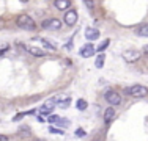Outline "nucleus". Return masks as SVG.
I'll use <instances>...</instances> for the list:
<instances>
[{
	"instance_id": "ddd939ff",
	"label": "nucleus",
	"mask_w": 148,
	"mask_h": 141,
	"mask_svg": "<svg viewBox=\"0 0 148 141\" xmlns=\"http://www.w3.org/2000/svg\"><path fill=\"white\" fill-rule=\"evenodd\" d=\"M136 35L142 38H148V24H142L136 28Z\"/></svg>"
},
{
	"instance_id": "1a4fd4ad",
	"label": "nucleus",
	"mask_w": 148,
	"mask_h": 141,
	"mask_svg": "<svg viewBox=\"0 0 148 141\" xmlns=\"http://www.w3.org/2000/svg\"><path fill=\"white\" fill-rule=\"evenodd\" d=\"M99 30L98 28H95V27H87L85 28V38L88 41H96L98 38H99Z\"/></svg>"
},
{
	"instance_id": "2eb2a0df",
	"label": "nucleus",
	"mask_w": 148,
	"mask_h": 141,
	"mask_svg": "<svg viewBox=\"0 0 148 141\" xmlns=\"http://www.w3.org/2000/svg\"><path fill=\"white\" fill-rule=\"evenodd\" d=\"M41 42H43L44 47H46V49H49V50H52V52L57 50V45H55L52 41H47V39H44V38H43V39H41Z\"/></svg>"
},
{
	"instance_id": "6ab92c4d",
	"label": "nucleus",
	"mask_w": 148,
	"mask_h": 141,
	"mask_svg": "<svg viewBox=\"0 0 148 141\" xmlns=\"http://www.w3.org/2000/svg\"><path fill=\"white\" fill-rule=\"evenodd\" d=\"M74 135H76V138H84V136H87V132H85V129H82V127H79V129H76V132H74Z\"/></svg>"
},
{
	"instance_id": "dca6fc26",
	"label": "nucleus",
	"mask_w": 148,
	"mask_h": 141,
	"mask_svg": "<svg viewBox=\"0 0 148 141\" xmlns=\"http://www.w3.org/2000/svg\"><path fill=\"white\" fill-rule=\"evenodd\" d=\"M104 58H106V56H104L103 54H99V56L96 58V61H95V66H96L98 69H101V68L104 66Z\"/></svg>"
},
{
	"instance_id": "0eeeda50",
	"label": "nucleus",
	"mask_w": 148,
	"mask_h": 141,
	"mask_svg": "<svg viewBox=\"0 0 148 141\" xmlns=\"http://www.w3.org/2000/svg\"><path fill=\"white\" fill-rule=\"evenodd\" d=\"M95 54H96V49H95V45L91 44V42L85 44V45H84V47L79 50V55L82 56V58H90V56H93Z\"/></svg>"
},
{
	"instance_id": "a878e982",
	"label": "nucleus",
	"mask_w": 148,
	"mask_h": 141,
	"mask_svg": "<svg viewBox=\"0 0 148 141\" xmlns=\"http://www.w3.org/2000/svg\"><path fill=\"white\" fill-rule=\"evenodd\" d=\"M142 52H143V54H148V45H145V47H143Z\"/></svg>"
},
{
	"instance_id": "4be33fe9",
	"label": "nucleus",
	"mask_w": 148,
	"mask_h": 141,
	"mask_svg": "<svg viewBox=\"0 0 148 141\" xmlns=\"http://www.w3.org/2000/svg\"><path fill=\"white\" fill-rule=\"evenodd\" d=\"M84 5H85V6H88L90 9H93V6H95V2H91V0H85V2H84Z\"/></svg>"
},
{
	"instance_id": "39448f33",
	"label": "nucleus",
	"mask_w": 148,
	"mask_h": 141,
	"mask_svg": "<svg viewBox=\"0 0 148 141\" xmlns=\"http://www.w3.org/2000/svg\"><path fill=\"white\" fill-rule=\"evenodd\" d=\"M77 19H79V14H77L76 9H68L63 16V24L68 27H74L77 24Z\"/></svg>"
},
{
	"instance_id": "9b49d317",
	"label": "nucleus",
	"mask_w": 148,
	"mask_h": 141,
	"mask_svg": "<svg viewBox=\"0 0 148 141\" xmlns=\"http://www.w3.org/2000/svg\"><path fill=\"white\" fill-rule=\"evenodd\" d=\"M115 113H117V111H115L114 107H107V108H106V110H104V122H106V124H110V121L115 118Z\"/></svg>"
},
{
	"instance_id": "20e7f679",
	"label": "nucleus",
	"mask_w": 148,
	"mask_h": 141,
	"mask_svg": "<svg viewBox=\"0 0 148 141\" xmlns=\"http://www.w3.org/2000/svg\"><path fill=\"white\" fill-rule=\"evenodd\" d=\"M62 19H57V17H51V19H44L41 22V27L44 30H60L62 28Z\"/></svg>"
},
{
	"instance_id": "412c9836",
	"label": "nucleus",
	"mask_w": 148,
	"mask_h": 141,
	"mask_svg": "<svg viewBox=\"0 0 148 141\" xmlns=\"http://www.w3.org/2000/svg\"><path fill=\"white\" fill-rule=\"evenodd\" d=\"M58 121H60V116H57V115H51L47 118V122H51V124H57Z\"/></svg>"
},
{
	"instance_id": "f3484780",
	"label": "nucleus",
	"mask_w": 148,
	"mask_h": 141,
	"mask_svg": "<svg viewBox=\"0 0 148 141\" xmlns=\"http://www.w3.org/2000/svg\"><path fill=\"white\" fill-rule=\"evenodd\" d=\"M109 44H110V39H104V41L101 42L99 45H98V49H96V50H98V52H104L106 49L109 47Z\"/></svg>"
},
{
	"instance_id": "f8f14e48",
	"label": "nucleus",
	"mask_w": 148,
	"mask_h": 141,
	"mask_svg": "<svg viewBox=\"0 0 148 141\" xmlns=\"http://www.w3.org/2000/svg\"><path fill=\"white\" fill-rule=\"evenodd\" d=\"M55 102L60 108H68L71 104V97L69 96H62V97H55Z\"/></svg>"
},
{
	"instance_id": "b1692460",
	"label": "nucleus",
	"mask_w": 148,
	"mask_h": 141,
	"mask_svg": "<svg viewBox=\"0 0 148 141\" xmlns=\"http://www.w3.org/2000/svg\"><path fill=\"white\" fill-rule=\"evenodd\" d=\"M0 141H10V136H6V135H2V133H0Z\"/></svg>"
},
{
	"instance_id": "9d476101",
	"label": "nucleus",
	"mask_w": 148,
	"mask_h": 141,
	"mask_svg": "<svg viewBox=\"0 0 148 141\" xmlns=\"http://www.w3.org/2000/svg\"><path fill=\"white\" fill-rule=\"evenodd\" d=\"M54 6L58 11H68V8H71V2L69 0H54Z\"/></svg>"
},
{
	"instance_id": "aec40b11",
	"label": "nucleus",
	"mask_w": 148,
	"mask_h": 141,
	"mask_svg": "<svg viewBox=\"0 0 148 141\" xmlns=\"http://www.w3.org/2000/svg\"><path fill=\"white\" fill-rule=\"evenodd\" d=\"M49 133H54V135H63V129H57V127H49Z\"/></svg>"
},
{
	"instance_id": "a211bd4d",
	"label": "nucleus",
	"mask_w": 148,
	"mask_h": 141,
	"mask_svg": "<svg viewBox=\"0 0 148 141\" xmlns=\"http://www.w3.org/2000/svg\"><path fill=\"white\" fill-rule=\"evenodd\" d=\"M57 125H60V127H63V129H68L69 125H71V122L68 121L66 118H60V121L57 122Z\"/></svg>"
},
{
	"instance_id": "6e6552de",
	"label": "nucleus",
	"mask_w": 148,
	"mask_h": 141,
	"mask_svg": "<svg viewBox=\"0 0 148 141\" xmlns=\"http://www.w3.org/2000/svg\"><path fill=\"white\" fill-rule=\"evenodd\" d=\"M22 47L25 49L30 55H33V56H46V52L43 50V49H40L38 45H25V44H24Z\"/></svg>"
},
{
	"instance_id": "423d86ee",
	"label": "nucleus",
	"mask_w": 148,
	"mask_h": 141,
	"mask_svg": "<svg viewBox=\"0 0 148 141\" xmlns=\"http://www.w3.org/2000/svg\"><path fill=\"white\" fill-rule=\"evenodd\" d=\"M139 58H140V52L139 50L126 49V50L123 52V60H125L126 63H136V61H139Z\"/></svg>"
},
{
	"instance_id": "7ed1b4c3",
	"label": "nucleus",
	"mask_w": 148,
	"mask_h": 141,
	"mask_svg": "<svg viewBox=\"0 0 148 141\" xmlns=\"http://www.w3.org/2000/svg\"><path fill=\"white\" fill-rule=\"evenodd\" d=\"M104 100L109 104V107H118L120 104H121V100H123V97H121V94L118 93L117 89H107L104 93Z\"/></svg>"
},
{
	"instance_id": "f257e3e1",
	"label": "nucleus",
	"mask_w": 148,
	"mask_h": 141,
	"mask_svg": "<svg viewBox=\"0 0 148 141\" xmlns=\"http://www.w3.org/2000/svg\"><path fill=\"white\" fill-rule=\"evenodd\" d=\"M125 94L129 97L134 99H143L148 96V88L143 86V85H131V86H126L125 88Z\"/></svg>"
},
{
	"instance_id": "393cba45",
	"label": "nucleus",
	"mask_w": 148,
	"mask_h": 141,
	"mask_svg": "<svg viewBox=\"0 0 148 141\" xmlns=\"http://www.w3.org/2000/svg\"><path fill=\"white\" fill-rule=\"evenodd\" d=\"M6 50H8V47H3V49H0V56H2L3 54H5Z\"/></svg>"
},
{
	"instance_id": "f03ea898",
	"label": "nucleus",
	"mask_w": 148,
	"mask_h": 141,
	"mask_svg": "<svg viewBox=\"0 0 148 141\" xmlns=\"http://www.w3.org/2000/svg\"><path fill=\"white\" fill-rule=\"evenodd\" d=\"M16 25L19 27L21 30H25V31H35L36 30V24H35V20L32 19V16H29V14H21V16H17Z\"/></svg>"
},
{
	"instance_id": "4468645a",
	"label": "nucleus",
	"mask_w": 148,
	"mask_h": 141,
	"mask_svg": "<svg viewBox=\"0 0 148 141\" xmlns=\"http://www.w3.org/2000/svg\"><path fill=\"white\" fill-rule=\"evenodd\" d=\"M87 107H88V102H87L85 99H77L76 100V108L79 111H85Z\"/></svg>"
},
{
	"instance_id": "5701e85b",
	"label": "nucleus",
	"mask_w": 148,
	"mask_h": 141,
	"mask_svg": "<svg viewBox=\"0 0 148 141\" xmlns=\"http://www.w3.org/2000/svg\"><path fill=\"white\" fill-rule=\"evenodd\" d=\"M19 132H30V129H29V127H21V129H19ZM24 135L27 136V133H24Z\"/></svg>"
}]
</instances>
